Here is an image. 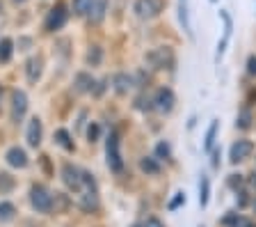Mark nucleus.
Wrapping results in <instances>:
<instances>
[{"label":"nucleus","mask_w":256,"mask_h":227,"mask_svg":"<svg viewBox=\"0 0 256 227\" xmlns=\"http://www.w3.org/2000/svg\"><path fill=\"white\" fill-rule=\"evenodd\" d=\"M106 156H108V165H110L112 172H122L124 170V158H122V151H119V135L117 133H110V138H108Z\"/></svg>","instance_id":"obj_1"},{"label":"nucleus","mask_w":256,"mask_h":227,"mask_svg":"<svg viewBox=\"0 0 256 227\" xmlns=\"http://www.w3.org/2000/svg\"><path fill=\"white\" fill-rule=\"evenodd\" d=\"M30 200H32V206L37 211H42V213H48V211L53 209V195L48 193L44 186H32Z\"/></svg>","instance_id":"obj_2"},{"label":"nucleus","mask_w":256,"mask_h":227,"mask_svg":"<svg viewBox=\"0 0 256 227\" xmlns=\"http://www.w3.org/2000/svg\"><path fill=\"white\" fill-rule=\"evenodd\" d=\"M66 19H69V12H66V7H64L62 3H58V5H55L53 10L48 12V19H46V30H48V33H55V30H60V28H64V23H66Z\"/></svg>","instance_id":"obj_3"},{"label":"nucleus","mask_w":256,"mask_h":227,"mask_svg":"<svg viewBox=\"0 0 256 227\" xmlns=\"http://www.w3.org/2000/svg\"><path fill=\"white\" fill-rule=\"evenodd\" d=\"M133 10L140 19H156L162 10V0H135Z\"/></svg>","instance_id":"obj_4"},{"label":"nucleus","mask_w":256,"mask_h":227,"mask_svg":"<svg viewBox=\"0 0 256 227\" xmlns=\"http://www.w3.org/2000/svg\"><path fill=\"white\" fill-rule=\"evenodd\" d=\"M146 60H149L156 69H172L176 62L174 53H172L170 49H154L149 55H146Z\"/></svg>","instance_id":"obj_5"},{"label":"nucleus","mask_w":256,"mask_h":227,"mask_svg":"<svg viewBox=\"0 0 256 227\" xmlns=\"http://www.w3.org/2000/svg\"><path fill=\"white\" fill-rule=\"evenodd\" d=\"M174 103H176V97H174V92H172L170 87H162V90L156 92V99H154L156 110H160V113H172Z\"/></svg>","instance_id":"obj_6"},{"label":"nucleus","mask_w":256,"mask_h":227,"mask_svg":"<svg viewBox=\"0 0 256 227\" xmlns=\"http://www.w3.org/2000/svg\"><path fill=\"white\" fill-rule=\"evenodd\" d=\"M62 174H64V184L69 186L71 190H76V193L82 190V172H80L78 168H74L71 163H66L62 168Z\"/></svg>","instance_id":"obj_7"},{"label":"nucleus","mask_w":256,"mask_h":227,"mask_svg":"<svg viewBox=\"0 0 256 227\" xmlns=\"http://www.w3.org/2000/svg\"><path fill=\"white\" fill-rule=\"evenodd\" d=\"M26 110H28V97H26V92L16 90V92L12 94V119H14V122H21L23 115H26Z\"/></svg>","instance_id":"obj_8"},{"label":"nucleus","mask_w":256,"mask_h":227,"mask_svg":"<svg viewBox=\"0 0 256 227\" xmlns=\"http://www.w3.org/2000/svg\"><path fill=\"white\" fill-rule=\"evenodd\" d=\"M252 151H254V145H252L250 140H238V142H234V147H231L229 158H231V163H240V161H245Z\"/></svg>","instance_id":"obj_9"},{"label":"nucleus","mask_w":256,"mask_h":227,"mask_svg":"<svg viewBox=\"0 0 256 227\" xmlns=\"http://www.w3.org/2000/svg\"><path fill=\"white\" fill-rule=\"evenodd\" d=\"M42 119L39 117H32L30 119V124H28V145L30 147H39L42 145Z\"/></svg>","instance_id":"obj_10"},{"label":"nucleus","mask_w":256,"mask_h":227,"mask_svg":"<svg viewBox=\"0 0 256 227\" xmlns=\"http://www.w3.org/2000/svg\"><path fill=\"white\" fill-rule=\"evenodd\" d=\"M7 163H10L12 168H26L28 165V154L21 149V147H12L10 151H7Z\"/></svg>","instance_id":"obj_11"},{"label":"nucleus","mask_w":256,"mask_h":227,"mask_svg":"<svg viewBox=\"0 0 256 227\" xmlns=\"http://www.w3.org/2000/svg\"><path fill=\"white\" fill-rule=\"evenodd\" d=\"M42 58H30L28 60V67H26V74H28V81L30 83H37L39 76H42Z\"/></svg>","instance_id":"obj_12"},{"label":"nucleus","mask_w":256,"mask_h":227,"mask_svg":"<svg viewBox=\"0 0 256 227\" xmlns=\"http://www.w3.org/2000/svg\"><path fill=\"white\" fill-rule=\"evenodd\" d=\"M106 10H108V0H94L90 14H92V21L94 23H101L103 17H106Z\"/></svg>","instance_id":"obj_13"},{"label":"nucleus","mask_w":256,"mask_h":227,"mask_svg":"<svg viewBox=\"0 0 256 227\" xmlns=\"http://www.w3.org/2000/svg\"><path fill=\"white\" fill-rule=\"evenodd\" d=\"M130 87H133V78H130V76H126V74L114 76V90H117L119 94H126Z\"/></svg>","instance_id":"obj_14"},{"label":"nucleus","mask_w":256,"mask_h":227,"mask_svg":"<svg viewBox=\"0 0 256 227\" xmlns=\"http://www.w3.org/2000/svg\"><path fill=\"white\" fill-rule=\"evenodd\" d=\"M92 87H94V78H92L90 74L76 76V90H78V92H92Z\"/></svg>","instance_id":"obj_15"},{"label":"nucleus","mask_w":256,"mask_h":227,"mask_svg":"<svg viewBox=\"0 0 256 227\" xmlns=\"http://www.w3.org/2000/svg\"><path fill=\"white\" fill-rule=\"evenodd\" d=\"M12 53H14V42L10 37L0 39V62H10Z\"/></svg>","instance_id":"obj_16"},{"label":"nucleus","mask_w":256,"mask_h":227,"mask_svg":"<svg viewBox=\"0 0 256 227\" xmlns=\"http://www.w3.org/2000/svg\"><path fill=\"white\" fill-rule=\"evenodd\" d=\"M55 140H58V145H60V147H64L66 151H74V140H71L69 131L58 129V131H55Z\"/></svg>","instance_id":"obj_17"},{"label":"nucleus","mask_w":256,"mask_h":227,"mask_svg":"<svg viewBox=\"0 0 256 227\" xmlns=\"http://www.w3.org/2000/svg\"><path fill=\"white\" fill-rule=\"evenodd\" d=\"M178 19L183 23V30L188 35H192V28H190V17H188V0H178Z\"/></svg>","instance_id":"obj_18"},{"label":"nucleus","mask_w":256,"mask_h":227,"mask_svg":"<svg viewBox=\"0 0 256 227\" xmlns=\"http://www.w3.org/2000/svg\"><path fill=\"white\" fill-rule=\"evenodd\" d=\"M208 193H210V181H208V177H202V181H199V204L202 206L208 204Z\"/></svg>","instance_id":"obj_19"},{"label":"nucleus","mask_w":256,"mask_h":227,"mask_svg":"<svg viewBox=\"0 0 256 227\" xmlns=\"http://www.w3.org/2000/svg\"><path fill=\"white\" fill-rule=\"evenodd\" d=\"M14 213H16V209H14V204H12V202H0V222L12 220V218H14Z\"/></svg>","instance_id":"obj_20"},{"label":"nucleus","mask_w":256,"mask_h":227,"mask_svg":"<svg viewBox=\"0 0 256 227\" xmlns=\"http://www.w3.org/2000/svg\"><path fill=\"white\" fill-rule=\"evenodd\" d=\"M92 5H94V0H74V12L78 17H85V14H90Z\"/></svg>","instance_id":"obj_21"},{"label":"nucleus","mask_w":256,"mask_h":227,"mask_svg":"<svg viewBox=\"0 0 256 227\" xmlns=\"http://www.w3.org/2000/svg\"><path fill=\"white\" fill-rule=\"evenodd\" d=\"M140 168H142L146 174H158L160 172V165L154 161V158H142V161H140Z\"/></svg>","instance_id":"obj_22"},{"label":"nucleus","mask_w":256,"mask_h":227,"mask_svg":"<svg viewBox=\"0 0 256 227\" xmlns=\"http://www.w3.org/2000/svg\"><path fill=\"white\" fill-rule=\"evenodd\" d=\"M218 126H220V122H218V119H213V124H210V129H208V133H206V142H204V147H206V149H213L215 135H218Z\"/></svg>","instance_id":"obj_23"},{"label":"nucleus","mask_w":256,"mask_h":227,"mask_svg":"<svg viewBox=\"0 0 256 227\" xmlns=\"http://www.w3.org/2000/svg\"><path fill=\"white\" fill-rule=\"evenodd\" d=\"M14 188V177H10L7 172H0V193H10Z\"/></svg>","instance_id":"obj_24"},{"label":"nucleus","mask_w":256,"mask_h":227,"mask_svg":"<svg viewBox=\"0 0 256 227\" xmlns=\"http://www.w3.org/2000/svg\"><path fill=\"white\" fill-rule=\"evenodd\" d=\"M236 126H240V129H250V126H252V113H250V110H242V113H240L238 124H236Z\"/></svg>","instance_id":"obj_25"},{"label":"nucleus","mask_w":256,"mask_h":227,"mask_svg":"<svg viewBox=\"0 0 256 227\" xmlns=\"http://www.w3.org/2000/svg\"><path fill=\"white\" fill-rule=\"evenodd\" d=\"M87 62H90V65H98V62H101V49H98V46H94V49L87 53Z\"/></svg>","instance_id":"obj_26"},{"label":"nucleus","mask_w":256,"mask_h":227,"mask_svg":"<svg viewBox=\"0 0 256 227\" xmlns=\"http://www.w3.org/2000/svg\"><path fill=\"white\" fill-rule=\"evenodd\" d=\"M156 154H158V158H170V145L167 142H158L156 145Z\"/></svg>","instance_id":"obj_27"},{"label":"nucleus","mask_w":256,"mask_h":227,"mask_svg":"<svg viewBox=\"0 0 256 227\" xmlns=\"http://www.w3.org/2000/svg\"><path fill=\"white\" fill-rule=\"evenodd\" d=\"M98 133H101L98 124H90V131H87V135H90V142H96V140H98Z\"/></svg>","instance_id":"obj_28"},{"label":"nucleus","mask_w":256,"mask_h":227,"mask_svg":"<svg viewBox=\"0 0 256 227\" xmlns=\"http://www.w3.org/2000/svg\"><path fill=\"white\" fill-rule=\"evenodd\" d=\"M229 186H231V188L242 186V177H240V174H231V177H229Z\"/></svg>","instance_id":"obj_29"},{"label":"nucleus","mask_w":256,"mask_h":227,"mask_svg":"<svg viewBox=\"0 0 256 227\" xmlns=\"http://www.w3.org/2000/svg\"><path fill=\"white\" fill-rule=\"evenodd\" d=\"M183 202H186V195H183V193H178V195H176V197H174V200L170 202V209H176V206H178V204H183Z\"/></svg>","instance_id":"obj_30"},{"label":"nucleus","mask_w":256,"mask_h":227,"mask_svg":"<svg viewBox=\"0 0 256 227\" xmlns=\"http://www.w3.org/2000/svg\"><path fill=\"white\" fill-rule=\"evenodd\" d=\"M247 71H250V76H256V55L247 60Z\"/></svg>","instance_id":"obj_31"},{"label":"nucleus","mask_w":256,"mask_h":227,"mask_svg":"<svg viewBox=\"0 0 256 227\" xmlns=\"http://www.w3.org/2000/svg\"><path fill=\"white\" fill-rule=\"evenodd\" d=\"M234 227H256V225L252 220H247V218H236Z\"/></svg>","instance_id":"obj_32"},{"label":"nucleus","mask_w":256,"mask_h":227,"mask_svg":"<svg viewBox=\"0 0 256 227\" xmlns=\"http://www.w3.org/2000/svg\"><path fill=\"white\" fill-rule=\"evenodd\" d=\"M142 227H165V225H162L158 218H146V222H144Z\"/></svg>","instance_id":"obj_33"},{"label":"nucleus","mask_w":256,"mask_h":227,"mask_svg":"<svg viewBox=\"0 0 256 227\" xmlns=\"http://www.w3.org/2000/svg\"><path fill=\"white\" fill-rule=\"evenodd\" d=\"M236 218H238V213H231V216H226V218H224V225H234V222H236Z\"/></svg>","instance_id":"obj_34"},{"label":"nucleus","mask_w":256,"mask_h":227,"mask_svg":"<svg viewBox=\"0 0 256 227\" xmlns=\"http://www.w3.org/2000/svg\"><path fill=\"white\" fill-rule=\"evenodd\" d=\"M218 158H220V149H215V151H213V168H218V165H220Z\"/></svg>","instance_id":"obj_35"},{"label":"nucleus","mask_w":256,"mask_h":227,"mask_svg":"<svg viewBox=\"0 0 256 227\" xmlns=\"http://www.w3.org/2000/svg\"><path fill=\"white\" fill-rule=\"evenodd\" d=\"M250 186H252V188H256V172L250 174Z\"/></svg>","instance_id":"obj_36"},{"label":"nucleus","mask_w":256,"mask_h":227,"mask_svg":"<svg viewBox=\"0 0 256 227\" xmlns=\"http://www.w3.org/2000/svg\"><path fill=\"white\" fill-rule=\"evenodd\" d=\"M14 3H26V0H14Z\"/></svg>","instance_id":"obj_37"},{"label":"nucleus","mask_w":256,"mask_h":227,"mask_svg":"<svg viewBox=\"0 0 256 227\" xmlns=\"http://www.w3.org/2000/svg\"><path fill=\"white\" fill-rule=\"evenodd\" d=\"M133 227H142V225H133Z\"/></svg>","instance_id":"obj_38"},{"label":"nucleus","mask_w":256,"mask_h":227,"mask_svg":"<svg viewBox=\"0 0 256 227\" xmlns=\"http://www.w3.org/2000/svg\"><path fill=\"white\" fill-rule=\"evenodd\" d=\"M254 206H256V202H254Z\"/></svg>","instance_id":"obj_39"}]
</instances>
